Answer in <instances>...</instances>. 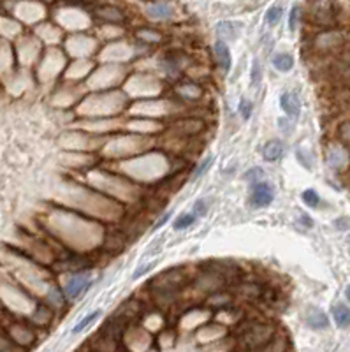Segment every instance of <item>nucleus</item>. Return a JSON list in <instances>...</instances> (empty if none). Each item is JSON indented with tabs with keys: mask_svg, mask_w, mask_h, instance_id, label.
Masks as SVG:
<instances>
[{
	"mask_svg": "<svg viewBox=\"0 0 350 352\" xmlns=\"http://www.w3.org/2000/svg\"><path fill=\"white\" fill-rule=\"evenodd\" d=\"M97 14L104 20H109V22H122L123 20V14L114 7H99Z\"/></svg>",
	"mask_w": 350,
	"mask_h": 352,
	"instance_id": "nucleus-15",
	"label": "nucleus"
},
{
	"mask_svg": "<svg viewBox=\"0 0 350 352\" xmlns=\"http://www.w3.org/2000/svg\"><path fill=\"white\" fill-rule=\"evenodd\" d=\"M282 7L280 6H273V7H269L266 12V22L269 23V25H277L280 22V18H282Z\"/></svg>",
	"mask_w": 350,
	"mask_h": 352,
	"instance_id": "nucleus-18",
	"label": "nucleus"
},
{
	"mask_svg": "<svg viewBox=\"0 0 350 352\" xmlns=\"http://www.w3.org/2000/svg\"><path fill=\"white\" fill-rule=\"evenodd\" d=\"M345 296H347V300L350 301V285H348L347 289H345Z\"/></svg>",
	"mask_w": 350,
	"mask_h": 352,
	"instance_id": "nucleus-29",
	"label": "nucleus"
},
{
	"mask_svg": "<svg viewBox=\"0 0 350 352\" xmlns=\"http://www.w3.org/2000/svg\"><path fill=\"white\" fill-rule=\"evenodd\" d=\"M347 153H345V150H341V148H333V152L329 153V159L327 162L331 168L338 169V168H343V164L347 162Z\"/></svg>",
	"mask_w": 350,
	"mask_h": 352,
	"instance_id": "nucleus-12",
	"label": "nucleus"
},
{
	"mask_svg": "<svg viewBox=\"0 0 350 352\" xmlns=\"http://www.w3.org/2000/svg\"><path fill=\"white\" fill-rule=\"evenodd\" d=\"M264 169H262V168H252V169H250V171L248 173H246V180H248L250 181V183H257V181H262V180H264Z\"/></svg>",
	"mask_w": 350,
	"mask_h": 352,
	"instance_id": "nucleus-19",
	"label": "nucleus"
},
{
	"mask_svg": "<svg viewBox=\"0 0 350 352\" xmlns=\"http://www.w3.org/2000/svg\"><path fill=\"white\" fill-rule=\"evenodd\" d=\"M155 268V263H151V264H148V266H143V268H139L138 271L134 273V279H139L141 275H145L146 271H150V270H153Z\"/></svg>",
	"mask_w": 350,
	"mask_h": 352,
	"instance_id": "nucleus-26",
	"label": "nucleus"
},
{
	"mask_svg": "<svg viewBox=\"0 0 350 352\" xmlns=\"http://www.w3.org/2000/svg\"><path fill=\"white\" fill-rule=\"evenodd\" d=\"M193 222H196V215H193V213H183V215H180V217L176 218L174 224H172V227H174L176 231H183V229H187V227H190Z\"/></svg>",
	"mask_w": 350,
	"mask_h": 352,
	"instance_id": "nucleus-16",
	"label": "nucleus"
},
{
	"mask_svg": "<svg viewBox=\"0 0 350 352\" xmlns=\"http://www.w3.org/2000/svg\"><path fill=\"white\" fill-rule=\"evenodd\" d=\"M211 162H213V159H211V157H208V159H206L204 160V162L203 164H201L199 165V168H197L196 169V175H193V178H199L201 175H203V173L206 171V169H208L209 168V165H211Z\"/></svg>",
	"mask_w": 350,
	"mask_h": 352,
	"instance_id": "nucleus-24",
	"label": "nucleus"
},
{
	"mask_svg": "<svg viewBox=\"0 0 350 352\" xmlns=\"http://www.w3.org/2000/svg\"><path fill=\"white\" fill-rule=\"evenodd\" d=\"M275 199V189L269 181L262 180L257 183H252L250 187V205L254 208H267Z\"/></svg>",
	"mask_w": 350,
	"mask_h": 352,
	"instance_id": "nucleus-1",
	"label": "nucleus"
},
{
	"mask_svg": "<svg viewBox=\"0 0 350 352\" xmlns=\"http://www.w3.org/2000/svg\"><path fill=\"white\" fill-rule=\"evenodd\" d=\"M283 155H285V146L278 139L267 141L264 146H262V157H264L267 162H277V160L283 159Z\"/></svg>",
	"mask_w": 350,
	"mask_h": 352,
	"instance_id": "nucleus-6",
	"label": "nucleus"
},
{
	"mask_svg": "<svg viewBox=\"0 0 350 352\" xmlns=\"http://www.w3.org/2000/svg\"><path fill=\"white\" fill-rule=\"evenodd\" d=\"M252 111H254V104L250 101H246L245 97H243L241 101H240V113H241V117L245 118V120H248L250 117H252Z\"/></svg>",
	"mask_w": 350,
	"mask_h": 352,
	"instance_id": "nucleus-21",
	"label": "nucleus"
},
{
	"mask_svg": "<svg viewBox=\"0 0 350 352\" xmlns=\"http://www.w3.org/2000/svg\"><path fill=\"white\" fill-rule=\"evenodd\" d=\"M12 337L16 338V342L22 343V345H30L34 342V335H32L30 329L25 328H14L12 329Z\"/></svg>",
	"mask_w": 350,
	"mask_h": 352,
	"instance_id": "nucleus-14",
	"label": "nucleus"
},
{
	"mask_svg": "<svg viewBox=\"0 0 350 352\" xmlns=\"http://www.w3.org/2000/svg\"><path fill=\"white\" fill-rule=\"evenodd\" d=\"M240 27L241 25L240 23H229V22H224V23H220L217 27V30H218V35L222 37V39H236L238 35H240Z\"/></svg>",
	"mask_w": 350,
	"mask_h": 352,
	"instance_id": "nucleus-10",
	"label": "nucleus"
},
{
	"mask_svg": "<svg viewBox=\"0 0 350 352\" xmlns=\"http://www.w3.org/2000/svg\"><path fill=\"white\" fill-rule=\"evenodd\" d=\"M169 218H171V213H166V215H164V217H160V220H159L157 224H155V229H160V227H162L164 224H166L167 220H169Z\"/></svg>",
	"mask_w": 350,
	"mask_h": 352,
	"instance_id": "nucleus-27",
	"label": "nucleus"
},
{
	"mask_svg": "<svg viewBox=\"0 0 350 352\" xmlns=\"http://www.w3.org/2000/svg\"><path fill=\"white\" fill-rule=\"evenodd\" d=\"M280 107L289 118H298L301 113V102L294 92H285L280 95Z\"/></svg>",
	"mask_w": 350,
	"mask_h": 352,
	"instance_id": "nucleus-3",
	"label": "nucleus"
},
{
	"mask_svg": "<svg viewBox=\"0 0 350 352\" xmlns=\"http://www.w3.org/2000/svg\"><path fill=\"white\" fill-rule=\"evenodd\" d=\"M206 211H208V206H206V202L203 199L197 201L196 205H193V211H192V213L196 215V217H203V215H206Z\"/></svg>",
	"mask_w": 350,
	"mask_h": 352,
	"instance_id": "nucleus-23",
	"label": "nucleus"
},
{
	"mask_svg": "<svg viewBox=\"0 0 350 352\" xmlns=\"http://www.w3.org/2000/svg\"><path fill=\"white\" fill-rule=\"evenodd\" d=\"M304 321L312 329H326L329 326V319L324 313V310L317 308V306H308L306 313H304Z\"/></svg>",
	"mask_w": 350,
	"mask_h": 352,
	"instance_id": "nucleus-4",
	"label": "nucleus"
},
{
	"mask_svg": "<svg viewBox=\"0 0 350 352\" xmlns=\"http://www.w3.org/2000/svg\"><path fill=\"white\" fill-rule=\"evenodd\" d=\"M250 80H252L254 86H257L259 83L262 81V67H261V64H259V60H254L252 72H250Z\"/></svg>",
	"mask_w": 350,
	"mask_h": 352,
	"instance_id": "nucleus-20",
	"label": "nucleus"
},
{
	"mask_svg": "<svg viewBox=\"0 0 350 352\" xmlns=\"http://www.w3.org/2000/svg\"><path fill=\"white\" fill-rule=\"evenodd\" d=\"M101 313H102V310H93L92 313H88V316H86V317H83V319H81L80 322H77L76 326H74V328H72V333H74V335L81 333V331H83L85 328H88V326L92 324V322L95 321V319H99V317H101Z\"/></svg>",
	"mask_w": 350,
	"mask_h": 352,
	"instance_id": "nucleus-13",
	"label": "nucleus"
},
{
	"mask_svg": "<svg viewBox=\"0 0 350 352\" xmlns=\"http://www.w3.org/2000/svg\"><path fill=\"white\" fill-rule=\"evenodd\" d=\"M333 319L338 328H348L350 326V308L347 305L338 303L333 306Z\"/></svg>",
	"mask_w": 350,
	"mask_h": 352,
	"instance_id": "nucleus-8",
	"label": "nucleus"
},
{
	"mask_svg": "<svg viewBox=\"0 0 350 352\" xmlns=\"http://www.w3.org/2000/svg\"><path fill=\"white\" fill-rule=\"evenodd\" d=\"M273 328L266 324H255L245 333V345L248 349H261L273 338Z\"/></svg>",
	"mask_w": 350,
	"mask_h": 352,
	"instance_id": "nucleus-2",
	"label": "nucleus"
},
{
	"mask_svg": "<svg viewBox=\"0 0 350 352\" xmlns=\"http://www.w3.org/2000/svg\"><path fill=\"white\" fill-rule=\"evenodd\" d=\"M148 12H150L151 18H155V20H164V18H169V16L172 14V9H171L169 4L160 2V4H153V6L148 7Z\"/></svg>",
	"mask_w": 350,
	"mask_h": 352,
	"instance_id": "nucleus-11",
	"label": "nucleus"
},
{
	"mask_svg": "<svg viewBox=\"0 0 350 352\" xmlns=\"http://www.w3.org/2000/svg\"><path fill=\"white\" fill-rule=\"evenodd\" d=\"M278 125L285 134H290L292 132V125H290V118H280L278 120Z\"/></svg>",
	"mask_w": 350,
	"mask_h": 352,
	"instance_id": "nucleus-25",
	"label": "nucleus"
},
{
	"mask_svg": "<svg viewBox=\"0 0 350 352\" xmlns=\"http://www.w3.org/2000/svg\"><path fill=\"white\" fill-rule=\"evenodd\" d=\"M215 55H217V60H218V64H220V67L224 69V72H229L232 59H230V51H229V46L225 44V41H222V39L217 41Z\"/></svg>",
	"mask_w": 350,
	"mask_h": 352,
	"instance_id": "nucleus-7",
	"label": "nucleus"
},
{
	"mask_svg": "<svg viewBox=\"0 0 350 352\" xmlns=\"http://www.w3.org/2000/svg\"><path fill=\"white\" fill-rule=\"evenodd\" d=\"M301 222H303L306 227H312V226H314V220H312L310 217H306V215H301Z\"/></svg>",
	"mask_w": 350,
	"mask_h": 352,
	"instance_id": "nucleus-28",
	"label": "nucleus"
},
{
	"mask_svg": "<svg viewBox=\"0 0 350 352\" xmlns=\"http://www.w3.org/2000/svg\"><path fill=\"white\" fill-rule=\"evenodd\" d=\"M298 20H299V7L296 6V7H292L290 16H289V28H290V32L296 30V27H298Z\"/></svg>",
	"mask_w": 350,
	"mask_h": 352,
	"instance_id": "nucleus-22",
	"label": "nucleus"
},
{
	"mask_svg": "<svg viewBox=\"0 0 350 352\" xmlns=\"http://www.w3.org/2000/svg\"><path fill=\"white\" fill-rule=\"evenodd\" d=\"M301 199L304 201V205L310 206V208H319L320 205V196L315 192L314 189H308L301 194Z\"/></svg>",
	"mask_w": 350,
	"mask_h": 352,
	"instance_id": "nucleus-17",
	"label": "nucleus"
},
{
	"mask_svg": "<svg viewBox=\"0 0 350 352\" xmlns=\"http://www.w3.org/2000/svg\"><path fill=\"white\" fill-rule=\"evenodd\" d=\"M88 287H90V280L85 275H74L65 284V294L74 300V298H80Z\"/></svg>",
	"mask_w": 350,
	"mask_h": 352,
	"instance_id": "nucleus-5",
	"label": "nucleus"
},
{
	"mask_svg": "<svg viewBox=\"0 0 350 352\" xmlns=\"http://www.w3.org/2000/svg\"><path fill=\"white\" fill-rule=\"evenodd\" d=\"M273 65L275 69H278L280 72H289V70L294 67V59L289 55V53H277L273 57Z\"/></svg>",
	"mask_w": 350,
	"mask_h": 352,
	"instance_id": "nucleus-9",
	"label": "nucleus"
}]
</instances>
